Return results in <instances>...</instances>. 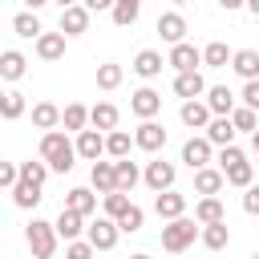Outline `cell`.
Wrapping results in <instances>:
<instances>
[{
    "mask_svg": "<svg viewBox=\"0 0 259 259\" xmlns=\"http://www.w3.org/2000/svg\"><path fill=\"white\" fill-rule=\"evenodd\" d=\"M40 162L49 166V174H53V170H57V174H69V170H73L77 150H73V142H69L65 130H49V134L40 138Z\"/></svg>",
    "mask_w": 259,
    "mask_h": 259,
    "instance_id": "cell-1",
    "label": "cell"
},
{
    "mask_svg": "<svg viewBox=\"0 0 259 259\" xmlns=\"http://www.w3.org/2000/svg\"><path fill=\"white\" fill-rule=\"evenodd\" d=\"M198 239V223L194 219H170L166 227H162V251H170V255H182L190 243Z\"/></svg>",
    "mask_w": 259,
    "mask_h": 259,
    "instance_id": "cell-2",
    "label": "cell"
},
{
    "mask_svg": "<svg viewBox=\"0 0 259 259\" xmlns=\"http://www.w3.org/2000/svg\"><path fill=\"white\" fill-rule=\"evenodd\" d=\"M24 239H28V251H32L36 259H53V255H57V231H53V223L32 219V223L24 227Z\"/></svg>",
    "mask_w": 259,
    "mask_h": 259,
    "instance_id": "cell-3",
    "label": "cell"
},
{
    "mask_svg": "<svg viewBox=\"0 0 259 259\" xmlns=\"http://www.w3.org/2000/svg\"><path fill=\"white\" fill-rule=\"evenodd\" d=\"M174 178H178V170H174V162H166V158H154V162H146V170H142V182H146L154 194L174 190Z\"/></svg>",
    "mask_w": 259,
    "mask_h": 259,
    "instance_id": "cell-4",
    "label": "cell"
},
{
    "mask_svg": "<svg viewBox=\"0 0 259 259\" xmlns=\"http://www.w3.org/2000/svg\"><path fill=\"white\" fill-rule=\"evenodd\" d=\"M117 239H121V231H117V223L113 219H97V223H89L85 227V243L93 247V251H113L117 247Z\"/></svg>",
    "mask_w": 259,
    "mask_h": 259,
    "instance_id": "cell-5",
    "label": "cell"
},
{
    "mask_svg": "<svg viewBox=\"0 0 259 259\" xmlns=\"http://www.w3.org/2000/svg\"><path fill=\"white\" fill-rule=\"evenodd\" d=\"M130 109H134V117L150 121V117H158V113H162V93H158V89H150V85H142V89H134V93H130Z\"/></svg>",
    "mask_w": 259,
    "mask_h": 259,
    "instance_id": "cell-6",
    "label": "cell"
},
{
    "mask_svg": "<svg viewBox=\"0 0 259 259\" xmlns=\"http://www.w3.org/2000/svg\"><path fill=\"white\" fill-rule=\"evenodd\" d=\"M134 146H138V150H146V154H158V150L166 146V125H162V121H154V117H150V121H142V125L134 130Z\"/></svg>",
    "mask_w": 259,
    "mask_h": 259,
    "instance_id": "cell-7",
    "label": "cell"
},
{
    "mask_svg": "<svg viewBox=\"0 0 259 259\" xmlns=\"http://www.w3.org/2000/svg\"><path fill=\"white\" fill-rule=\"evenodd\" d=\"M166 65H170L174 73H190V69H198V65H202V49H194L190 40H182V45H170V57H166Z\"/></svg>",
    "mask_w": 259,
    "mask_h": 259,
    "instance_id": "cell-8",
    "label": "cell"
},
{
    "mask_svg": "<svg viewBox=\"0 0 259 259\" xmlns=\"http://www.w3.org/2000/svg\"><path fill=\"white\" fill-rule=\"evenodd\" d=\"M210 158H214V146H210L202 134L182 142V162H186L190 170H202V166H210Z\"/></svg>",
    "mask_w": 259,
    "mask_h": 259,
    "instance_id": "cell-9",
    "label": "cell"
},
{
    "mask_svg": "<svg viewBox=\"0 0 259 259\" xmlns=\"http://www.w3.org/2000/svg\"><path fill=\"white\" fill-rule=\"evenodd\" d=\"M202 101H206V109H210V117H231V109L239 105V101H235V93H231L227 85H206V93H202Z\"/></svg>",
    "mask_w": 259,
    "mask_h": 259,
    "instance_id": "cell-10",
    "label": "cell"
},
{
    "mask_svg": "<svg viewBox=\"0 0 259 259\" xmlns=\"http://www.w3.org/2000/svg\"><path fill=\"white\" fill-rule=\"evenodd\" d=\"M154 28H158V36H162L166 45H182V40H186V16H182V12H162Z\"/></svg>",
    "mask_w": 259,
    "mask_h": 259,
    "instance_id": "cell-11",
    "label": "cell"
},
{
    "mask_svg": "<svg viewBox=\"0 0 259 259\" xmlns=\"http://www.w3.org/2000/svg\"><path fill=\"white\" fill-rule=\"evenodd\" d=\"M142 81H154V77H162V69H166V61H162V53L158 49H142L138 57H134V65H130Z\"/></svg>",
    "mask_w": 259,
    "mask_h": 259,
    "instance_id": "cell-12",
    "label": "cell"
},
{
    "mask_svg": "<svg viewBox=\"0 0 259 259\" xmlns=\"http://www.w3.org/2000/svg\"><path fill=\"white\" fill-rule=\"evenodd\" d=\"M174 93H178L182 101H198V97L206 93L202 73H198V69H190V73H174Z\"/></svg>",
    "mask_w": 259,
    "mask_h": 259,
    "instance_id": "cell-13",
    "label": "cell"
},
{
    "mask_svg": "<svg viewBox=\"0 0 259 259\" xmlns=\"http://www.w3.org/2000/svg\"><path fill=\"white\" fill-rule=\"evenodd\" d=\"M117 121H121V113H117V105H113V101H97V105L89 109V130H97V134L117 130Z\"/></svg>",
    "mask_w": 259,
    "mask_h": 259,
    "instance_id": "cell-14",
    "label": "cell"
},
{
    "mask_svg": "<svg viewBox=\"0 0 259 259\" xmlns=\"http://www.w3.org/2000/svg\"><path fill=\"white\" fill-rule=\"evenodd\" d=\"M73 150H77V158L97 162V158L105 154V134H97V130H81V134H77V142H73Z\"/></svg>",
    "mask_w": 259,
    "mask_h": 259,
    "instance_id": "cell-15",
    "label": "cell"
},
{
    "mask_svg": "<svg viewBox=\"0 0 259 259\" xmlns=\"http://www.w3.org/2000/svg\"><path fill=\"white\" fill-rule=\"evenodd\" d=\"M81 32H89V12L81 4L61 8V36H81Z\"/></svg>",
    "mask_w": 259,
    "mask_h": 259,
    "instance_id": "cell-16",
    "label": "cell"
},
{
    "mask_svg": "<svg viewBox=\"0 0 259 259\" xmlns=\"http://www.w3.org/2000/svg\"><path fill=\"white\" fill-rule=\"evenodd\" d=\"M154 210H158V219H182L186 214V194H178V190H162L158 198H154Z\"/></svg>",
    "mask_w": 259,
    "mask_h": 259,
    "instance_id": "cell-17",
    "label": "cell"
},
{
    "mask_svg": "<svg viewBox=\"0 0 259 259\" xmlns=\"http://www.w3.org/2000/svg\"><path fill=\"white\" fill-rule=\"evenodd\" d=\"M231 69L243 81H259V49H235L231 53Z\"/></svg>",
    "mask_w": 259,
    "mask_h": 259,
    "instance_id": "cell-18",
    "label": "cell"
},
{
    "mask_svg": "<svg viewBox=\"0 0 259 259\" xmlns=\"http://www.w3.org/2000/svg\"><path fill=\"white\" fill-rule=\"evenodd\" d=\"M178 121H182L186 130H206V121H210L206 101H182V105H178Z\"/></svg>",
    "mask_w": 259,
    "mask_h": 259,
    "instance_id": "cell-19",
    "label": "cell"
},
{
    "mask_svg": "<svg viewBox=\"0 0 259 259\" xmlns=\"http://www.w3.org/2000/svg\"><path fill=\"white\" fill-rule=\"evenodd\" d=\"M202 138L210 142V146H235V125H231V117H210L206 121V130H202Z\"/></svg>",
    "mask_w": 259,
    "mask_h": 259,
    "instance_id": "cell-20",
    "label": "cell"
},
{
    "mask_svg": "<svg viewBox=\"0 0 259 259\" xmlns=\"http://www.w3.org/2000/svg\"><path fill=\"white\" fill-rule=\"evenodd\" d=\"M65 210H77L81 219H89V214L97 210V194H93L89 186H73V190L65 194Z\"/></svg>",
    "mask_w": 259,
    "mask_h": 259,
    "instance_id": "cell-21",
    "label": "cell"
},
{
    "mask_svg": "<svg viewBox=\"0 0 259 259\" xmlns=\"http://www.w3.org/2000/svg\"><path fill=\"white\" fill-rule=\"evenodd\" d=\"M223 219H227V210H223V198H219V194H206V198L194 202V223H198V227L223 223Z\"/></svg>",
    "mask_w": 259,
    "mask_h": 259,
    "instance_id": "cell-22",
    "label": "cell"
},
{
    "mask_svg": "<svg viewBox=\"0 0 259 259\" xmlns=\"http://www.w3.org/2000/svg\"><path fill=\"white\" fill-rule=\"evenodd\" d=\"M53 231H57V239H65V243H73V239H81V231H85V219H81L77 210H65V206H61V214H57V223H53Z\"/></svg>",
    "mask_w": 259,
    "mask_h": 259,
    "instance_id": "cell-23",
    "label": "cell"
},
{
    "mask_svg": "<svg viewBox=\"0 0 259 259\" xmlns=\"http://www.w3.org/2000/svg\"><path fill=\"white\" fill-rule=\"evenodd\" d=\"M227 182H223V170L219 166H202V170H194V194H219Z\"/></svg>",
    "mask_w": 259,
    "mask_h": 259,
    "instance_id": "cell-24",
    "label": "cell"
},
{
    "mask_svg": "<svg viewBox=\"0 0 259 259\" xmlns=\"http://www.w3.org/2000/svg\"><path fill=\"white\" fill-rule=\"evenodd\" d=\"M198 239H202L206 251H223V247L231 243V227H227V219H223V223H206V227H198Z\"/></svg>",
    "mask_w": 259,
    "mask_h": 259,
    "instance_id": "cell-25",
    "label": "cell"
},
{
    "mask_svg": "<svg viewBox=\"0 0 259 259\" xmlns=\"http://www.w3.org/2000/svg\"><path fill=\"white\" fill-rule=\"evenodd\" d=\"M28 73V61H24V53H16V49H4L0 53V81H20Z\"/></svg>",
    "mask_w": 259,
    "mask_h": 259,
    "instance_id": "cell-26",
    "label": "cell"
},
{
    "mask_svg": "<svg viewBox=\"0 0 259 259\" xmlns=\"http://www.w3.org/2000/svg\"><path fill=\"white\" fill-rule=\"evenodd\" d=\"M113 178H117V190H121V194H130V190L142 182V170H138V162L117 158V162H113Z\"/></svg>",
    "mask_w": 259,
    "mask_h": 259,
    "instance_id": "cell-27",
    "label": "cell"
},
{
    "mask_svg": "<svg viewBox=\"0 0 259 259\" xmlns=\"http://www.w3.org/2000/svg\"><path fill=\"white\" fill-rule=\"evenodd\" d=\"M223 182H227V186L247 190V186L255 182V162H247V158H243V162H231V166L223 170Z\"/></svg>",
    "mask_w": 259,
    "mask_h": 259,
    "instance_id": "cell-28",
    "label": "cell"
},
{
    "mask_svg": "<svg viewBox=\"0 0 259 259\" xmlns=\"http://www.w3.org/2000/svg\"><path fill=\"white\" fill-rule=\"evenodd\" d=\"M89 182H93V190L97 194H113L117 190V178H113V162H93V170H89Z\"/></svg>",
    "mask_w": 259,
    "mask_h": 259,
    "instance_id": "cell-29",
    "label": "cell"
},
{
    "mask_svg": "<svg viewBox=\"0 0 259 259\" xmlns=\"http://www.w3.org/2000/svg\"><path fill=\"white\" fill-rule=\"evenodd\" d=\"M36 57L40 61H61L65 57V36L61 32H40L36 36Z\"/></svg>",
    "mask_w": 259,
    "mask_h": 259,
    "instance_id": "cell-30",
    "label": "cell"
},
{
    "mask_svg": "<svg viewBox=\"0 0 259 259\" xmlns=\"http://www.w3.org/2000/svg\"><path fill=\"white\" fill-rule=\"evenodd\" d=\"M40 186H32V182H24V178H16V186H12V202L20 206V210H36L40 206Z\"/></svg>",
    "mask_w": 259,
    "mask_h": 259,
    "instance_id": "cell-31",
    "label": "cell"
},
{
    "mask_svg": "<svg viewBox=\"0 0 259 259\" xmlns=\"http://www.w3.org/2000/svg\"><path fill=\"white\" fill-rule=\"evenodd\" d=\"M24 113H28V101H24L20 89L0 93V117H4V121H16V117H24Z\"/></svg>",
    "mask_w": 259,
    "mask_h": 259,
    "instance_id": "cell-32",
    "label": "cell"
},
{
    "mask_svg": "<svg viewBox=\"0 0 259 259\" xmlns=\"http://www.w3.org/2000/svg\"><path fill=\"white\" fill-rule=\"evenodd\" d=\"M32 125L45 130V134L57 130V125H61V109H57L53 101H36V105H32Z\"/></svg>",
    "mask_w": 259,
    "mask_h": 259,
    "instance_id": "cell-33",
    "label": "cell"
},
{
    "mask_svg": "<svg viewBox=\"0 0 259 259\" xmlns=\"http://www.w3.org/2000/svg\"><path fill=\"white\" fill-rule=\"evenodd\" d=\"M61 125H65V134L73 130V134H81L85 125H89V109L81 105V101H69L65 109H61Z\"/></svg>",
    "mask_w": 259,
    "mask_h": 259,
    "instance_id": "cell-34",
    "label": "cell"
},
{
    "mask_svg": "<svg viewBox=\"0 0 259 259\" xmlns=\"http://www.w3.org/2000/svg\"><path fill=\"white\" fill-rule=\"evenodd\" d=\"M12 32L24 36V40H36L45 28H40V16H36V12H16V16H12Z\"/></svg>",
    "mask_w": 259,
    "mask_h": 259,
    "instance_id": "cell-35",
    "label": "cell"
},
{
    "mask_svg": "<svg viewBox=\"0 0 259 259\" xmlns=\"http://www.w3.org/2000/svg\"><path fill=\"white\" fill-rule=\"evenodd\" d=\"M130 150H134V138L125 134V130H109L105 134V154L117 162V158H130Z\"/></svg>",
    "mask_w": 259,
    "mask_h": 259,
    "instance_id": "cell-36",
    "label": "cell"
},
{
    "mask_svg": "<svg viewBox=\"0 0 259 259\" xmlns=\"http://www.w3.org/2000/svg\"><path fill=\"white\" fill-rule=\"evenodd\" d=\"M138 12H142V4H138V0H113V8H109V16H113V24H117V28H130V24L138 20Z\"/></svg>",
    "mask_w": 259,
    "mask_h": 259,
    "instance_id": "cell-37",
    "label": "cell"
},
{
    "mask_svg": "<svg viewBox=\"0 0 259 259\" xmlns=\"http://www.w3.org/2000/svg\"><path fill=\"white\" fill-rule=\"evenodd\" d=\"M202 65H206V69H227V65H231V49H227L223 40H210V45L202 49Z\"/></svg>",
    "mask_w": 259,
    "mask_h": 259,
    "instance_id": "cell-38",
    "label": "cell"
},
{
    "mask_svg": "<svg viewBox=\"0 0 259 259\" xmlns=\"http://www.w3.org/2000/svg\"><path fill=\"white\" fill-rule=\"evenodd\" d=\"M231 125H235V134H255L259 130V113L247 109V105H235L231 109Z\"/></svg>",
    "mask_w": 259,
    "mask_h": 259,
    "instance_id": "cell-39",
    "label": "cell"
},
{
    "mask_svg": "<svg viewBox=\"0 0 259 259\" xmlns=\"http://www.w3.org/2000/svg\"><path fill=\"white\" fill-rule=\"evenodd\" d=\"M101 206H105V219H113V223H117V219L134 206V198H130V194H121V190H113V194H101Z\"/></svg>",
    "mask_w": 259,
    "mask_h": 259,
    "instance_id": "cell-40",
    "label": "cell"
},
{
    "mask_svg": "<svg viewBox=\"0 0 259 259\" xmlns=\"http://www.w3.org/2000/svg\"><path fill=\"white\" fill-rule=\"evenodd\" d=\"M121 77H125V73H121V65H113V61L97 65V89H105V93H109V89H117V85H121Z\"/></svg>",
    "mask_w": 259,
    "mask_h": 259,
    "instance_id": "cell-41",
    "label": "cell"
},
{
    "mask_svg": "<svg viewBox=\"0 0 259 259\" xmlns=\"http://www.w3.org/2000/svg\"><path fill=\"white\" fill-rule=\"evenodd\" d=\"M142 223H146V210L134 202V206H130V210L117 219V231H121V235H138V231H142Z\"/></svg>",
    "mask_w": 259,
    "mask_h": 259,
    "instance_id": "cell-42",
    "label": "cell"
},
{
    "mask_svg": "<svg viewBox=\"0 0 259 259\" xmlns=\"http://www.w3.org/2000/svg\"><path fill=\"white\" fill-rule=\"evenodd\" d=\"M16 170H20V178L32 182V186H45V178H49V166H45V162H20Z\"/></svg>",
    "mask_w": 259,
    "mask_h": 259,
    "instance_id": "cell-43",
    "label": "cell"
},
{
    "mask_svg": "<svg viewBox=\"0 0 259 259\" xmlns=\"http://www.w3.org/2000/svg\"><path fill=\"white\" fill-rule=\"evenodd\" d=\"M97 251L85 243V239H73V243H65V259H93Z\"/></svg>",
    "mask_w": 259,
    "mask_h": 259,
    "instance_id": "cell-44",
    "label": "cell"
},
{
    "mask_svg": "<svg viewBox=\"0 0 259 259\" xmlns=\"http://www.w3.org/2000/svg\"><path fill=\"white\" fill-rule=\"evenodd\" d=\"M239 101H243L247 109H255V113H259V81H243V93H239Z\"/></svg>",
    "mask_w": 259,
    "mask_h": 259,
    "instance_id": "cell-45",
    "label": "cell"
},
{
    "mask_svg": "<svg viewBox=\"0 0 259 259\" xmlns=\"http://www.w3.org/2000/svg\"><path fill=\"white\" fill-rule=\"evenodd\" d=\"M243 158H247V154H243V150H239V146H223V150H219V158H214V162H219V170H227V166H231V162H243Z\"/></svg>",
    "mask_w": 259,
    "mask_h": 259,
    "instance_id": "cell-46",
    "label": "cell"
},
{
    "mask_svg": "<svg viewBox=\"0 0 259 259\" xmlns=\"http://www.w3.org/2000/svg\"><path fill=\"white\" fill-rule=\"evenodd\" d=\"M243 210H247V214H259V182H251V186L243 190Z\"/></svg>",
    "mask_w": 259,
    "mask_h": 259,
    "instance_id": "cell-47",
    "label": "cell"
},
{
    "mask_svg": "<svg viewBox=\"0 0 259 259\" xmlns=\"http://www.w3.org/2000/svg\"><path fill=\"white\" fill-rule=\"evenodd\" d=\"M16 178H20V170H16V162H0V186H16Z\"/></svg>",
    "mask_w": 259,
    "mask_h": 259,
    "instance_id": "cell-48",
    "label": "cell"
},
{
    "mask_svg": "<svg viewBox=\"0 0 259 259\" xmlns=\"http://www.w3.org/2000/svg\"><path fill=\"white\" fill-rule=\"evenodd\" d=\"M81 8H85V12H109L113 0H81Z\"/></svg>",
    "mask_w": 259,
    "mask_h": 259,
    "instance_id": "cell-49",
    "label": "cell"
},
{
    "mask_svg": "<svg viewBox=\"0 0 259 259\" xmlns=\"http://www.w3.org/2000/svg\"><path fill=\"white\" fill-rule=\"evenodd\" d=\"M45 4H53V0H24V12H40Z\"/></svg>",
    "mask_w": 259,
    "mask_h": 259,
    "instance_id": "cell-50",
    "label": "cell"
},
{
    "mask_svg": "<svg viewBox=\"0 0 259 259\" xmlns=\"http://www.w3.org/2000/svg\"><path fill=\"white\" fill-rule=\"evenodd\" d=\"M219 8L223 12H235V8H243V0H219Z\"/></svg>",
    "mask_w": 259,
    "mask_h": 259,
    "instance_id": "cell-51",
    "label": "cell"
},
{
    "mask_svg": "<svg viewBox=\"0 0 259 259\" xmlns=\"http://www.w3.org/2000/svg\"><path fill=\"white\" fill-rule=\"evenodd\" d=\"M243 8H247V12L255 16V20H259V0H243Z\"/></svg>",
    "mask_w": 259,
    "mask_h": 259,
    "instance_id": "cell-52",
    "label": "cell"
},
{
    "mask_svg": "<svg viewBox=\"0 0 259 259\" xmlns=\"http://www.w3.org/2000/svg\"><path fill=\"white\" fill-rule=\"evenodd\" d=\"M251 150H255V158H259V130L251 134Z\"/></svg>",
    "mask_w": 259,
    "mask_h": 259,
    "instance_id": "cell-53",
    "label": "cell"
},
{
    "mask_svg": "<svg viewBox=\"0 0 259 259\" xmlns=\"http://www.w3.org/2000/svg\"><path fill=\"white\" fill-rule=\"evenodd\" d=\"M53 4H61V8H69V4H81V0H53Z\"/></svg>",
    "mask_w": 259,
    "mask_h": 259,
    "instance_id": "cell-54",
    "label": "cell"
},
{
    "mask_svg": "<svg viewBox=\"0 0 259 259\" xmlns=\"http://www.w3.org/2000/svg\"><path fill=\"white\" fill-rule=\"evenodd\" d=\"M130 259H154V255H146V251H138V255H130Z\"/></svg>",
    "mask_w": 259,
    "mask_h": 259,
    "instance_id": "cell-55",
    "label": "cell"
},
{
    "mask_svg": "<svg viewBox=\"0 0 259 259\" xmlns=\"http://www.w3.org/2000/svg\"><path fill=\"white\" fill-rule=\"evenodd\" d=\"M170 4H178V8H182V4H190V0H170Z\"/></svg>",
    "mask_w": 259,
    "mask_h": 259,
    "instance_id": "cell-56",
    "label": "cell"
},
{
    "mask_svg": "<svg viewBox=\"0 0 259 259\" xmlns=\"http://www.w3.org/2000/svg\"><path fill=\"white\" fill-rule=\"evenodd\" d=\"M251 259H259V251H255V255H251Z\"/></svg>",
    "mask_w": 259,
    "mask_h": 259,
    "instance_id": "cell-57",
    "label": "cell"
},
{
    "mask_svg": "<svg viewBox=\"0 0 259 259\" xmlns=\"http://www.w3.org/2000/svg\"><path fill=\"white\" fill-rule=\"evenodd\" d=\"M0 93H4V89H0Z\"/></svg>",
    "mask_w": 259,
    "mask_h": 259,
    "instance_id": "cell-58",
    "label": "cell"
},
{
    "mask_svg": "<svg viewBox=\"0 0 259 259\" xmlns=\"http://www.w3.org/2000/svg\"><path fill=\"white\" fill-rule=\"evenodd\" d=\"M138 4H142V0H138Z\"/></svg>",
    "mask_w": 259,
    "mask_h": 259,
    "instance_id": "cell-59",
    "label": "cell"
}]
</instances>
